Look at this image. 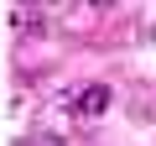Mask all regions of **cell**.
<instances>
[{
  "label": "cell",
  "mask_w": 156,
  "mask_h": 146,
  "mask_svg": "<svg viewBox=\"0 0 156 146\" xmlns=\"http://www.w3.org/2000/svg\"><path fill=\"white\" fill-rule=\"evenodd\" d=\"M104 110H109V89L104 84H89L78 94V115H104Z\"/></svg>",
  "instance_id": "cell-1"
}]
</instances>
